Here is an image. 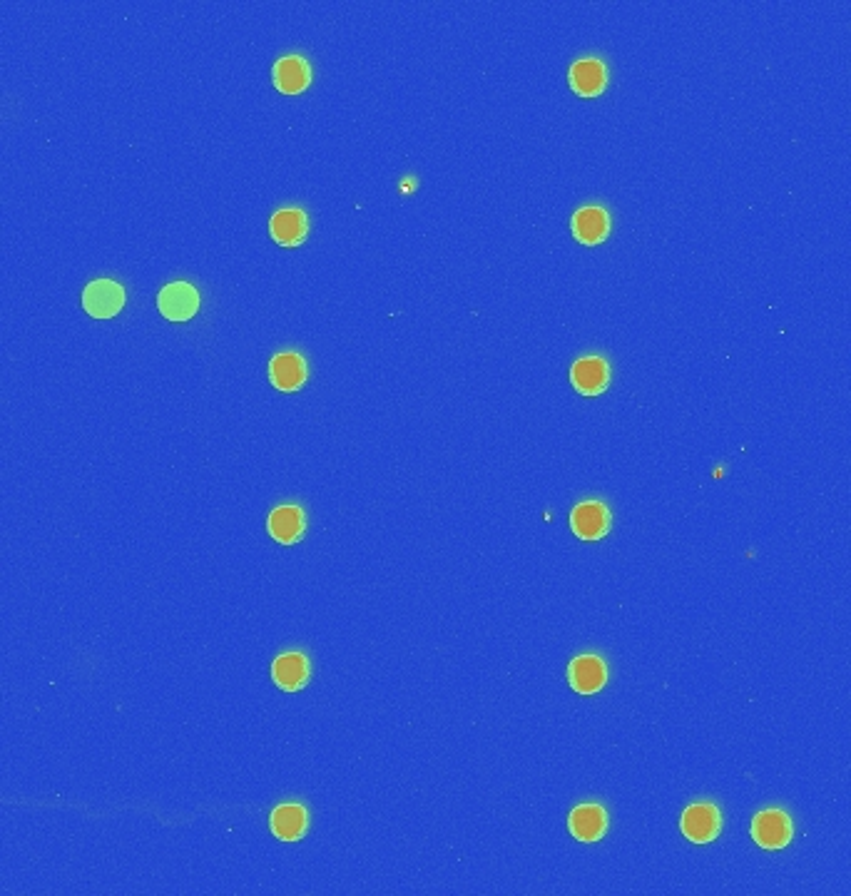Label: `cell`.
<instances>
[{
	"label": "cell",
	"instance_id": "obj_5",
	"mask_svg": "<svg viewBox=\"0 0 851 896\" xmlns=\"http://www.w3.org/2000/svg\"><path fill=\"white\" fill-rule=\"evenodd\" d=\"M610 521H613L610 511L598 501L580 503L570 513V526H573L575 536L583 538V541H600V538L608 536Z\"/></svg>",
	"mask_w": 851,
	"mask_h": 896
},
{
	"label": "cell",
	"instance_id": "obj_16",
	"mask_svg": "<svg viewBox=\"0 0 851 896\" xmlns=\"http://www.w3.org/2000/svg\"><path fill=\"white\" fill-rule=\"evenodd\" d=\"M272 677L282 690L297 692L309 682V660L302 653H284L274 660Z\"/></svg>",
	"mask_w": 851,
	"mask_h": 896
},
{
	"label": "cell",
	"instance_id": "obj_13",
	"mask_svg": "<svg viewBox=\"0 0 851 896\" xmlns=\"http://www.w3.org/2000/svg\"><path fill=\"white\" fill-rule=\"evenodd\" d=\"M309 83H312V70H309L307 60L299 55H287L274 65V85L284 95L302 93L309 88Z\"/></svg>",
	"mask_w": 851,
	"mask_h": 896
},
{
	"label": "cell",
	"instance_id": "obj_4",
	"mask_svg": "<svg viewBox=\"0 0 851 896\" xmlns=\"http://www.w3.org/2000/svg\"><path fill=\"white\" fill-rule=\"evenodd\" d=\"M157 307H160V312L165 314L170 322H187V319L195 317L197 309H200V294H197V289L187 282L167 284V287L160 292V297H157Z\"/></svg>",
	"mask_w": 851,
	"mask_h": 896
},
{
	"label": "cell",
	"instance_id": "obj_2",
	"mask_svg": "<svg viewBox=\"0 0 851 896\" xmlns=\"http://www.w3.org/2000/svg\"><path fill=\"white\" fill-rule=\"evenodd\" d=\"M794 837L792 817L784 809H764L752 819V839L764 849H784Z\"/></svg>",
	"mask_w": 851,
	"mask_h": 896
},
{
	"label": "cell",
	"instance_id": "obj_15",
	"mask_svg": "<svg viewBox=\"0 0 851 896\" xmlns=\"http://www.w3.org/2000/svg\"><path fill=\"white\" fill-rule=\"evenodd\" d=\"M573 234L578 242L588 244V247L605 242V237L610 234L608 212L600 210V207H583V210H578L573 217Z\"/></svg>",
	"mask_w": 851,
	"mask_h": 896
},
{
	"label": "cell",
	"instance_id": "obj_7",
	"mask_svg": "<svg viewBox=\"0 0 851 896\" xmlns=\"http://www.w3.org/2000/svg\"><path fill=\"white\" fill-rule=\"evenodd\" d=\"M568 827L578 842H600L608 832V812L600 804H580L570 812Z\"/></svg>",
	"mask_w": 851,
	"mask_h": 896
},
{
	"label": "cell",
	"instance_id": "obj_12",
	"mask_svg": "<svg viewBox=\"0 0 851 896\" xmlns=\"http://www.w3.org/2000/svg\"><path fill=\"white\" fill-rule=\"evenodd\" d=\"M309 232V220L302 210H279L274 212L272 222H269V234L277 244L282 247H297L304 242Z\"/></svg>",
	"mask_w": 851,
	"mask_h": 896
},
{
	"label": "cell",
	"instance_id": "obj_3",
	"mask_svg": "<svg viewBox=\"0 0 851 896\" xmlns=\"http://www.w3.org/2000/svg\"><path fill=\"white\" fill-rule=\"evenodd\" d=\"M122 304H125V289L112 279H95L83 292L85 312L95 319L115 317Z\"/></svg>",
	"mask_w": 851,
	"mask_h": 896
},
{
	"label": "cell",
	"instance_id": "obj_11",
	"mask_svg": "<svg viewBox=\"0 0 851 896\" xmlns=\"http://www.w3.org/2000/svg\"><path fill=\"white\" fill-rule=\"evenodd\" d=\"M304 526H307V521H304V511L299 506H277L269 513V536L282 546L297 543L302 538Z\"/></svg>",
	"mask_w": 851,
	"mask_h": 896
},
{
	"label": "cell",
	"instance_id": "obj_1",
	"mask_svg": "<svg viewBox=\"0 0 851 896\" xmlns=\"http://www.w3.org/2000/svg\"><path fill=\"white\" fill-rule=\"evenodd\" d=\"M680 827L692 844H710L720 837L722 814L712 802H697L685 809Z\"/></svg>",
	"mask_w": 851,
	"mask_h": 896
},
{
	"label": "cell",
	"instance_id": "obj_10",
	"mask_svg": "<svg viewBox=\"0 0 851 896\" xmlns=\"http://www.w3.org/2000/svg\"><path fill=\"white\" fill-rule=\"evenodd\" d=\"M269 827H272L274 837L282 839V842H299L309 827L307 807H302V804H279L269 817Z\"/></svg>",
	"mask_w": 851,
	"mask_h": 896
},
{
	"label": "cell",
	"instance_id": "obj_8",
	"mask_svg": "<svg viewBox=\"0 0 851 896\" xmlns=\"http://www.w3.org/2000/svg\"><path fill=\"white\" fill-rule=\"evenodd\" d=\"M570 381L585 396L603 394L610 384L608 361L600 359V356H585V359L575 361L573 369H570Z\"/></svg>",
	"mask_w": 851,
	"mask_h": 896
},
{
	"label": "cell",
	"instance_id": "obj_14",
	"mask_svg": "<svg viewBox=\"0 0 851 896\" xmlns=\"http://www.w3.org/2000/svg\"><path fill=\"white\" fill-rule=\"evenodd\" d=\"M605 83H608V70L600 60L585 58L570 68V85L583 98H595V95L603 93Z\"/></svg>",
	"mask_w": 851,
	"mask_h": 896
},
{
	"label": "cell",
	"instance_id": "obj_9",
	"mask_svg": "<svg viewBox=\"0 0 851 896\" xmlns=\"http://www.w3.org/2000/svg\"><path fill=\"white\" fill-rule=\"evenodd\" d=\"M307 361L297 351H282L269 364V379L279 391H297L307 381Z\"/></svg>",
	"mask_w": 851,
	"mask_h": 896
},
{
	"label": "cell",
	"instance_id": "obj_6",
	"mask_svg": "<svg viewBox=\"0 0 851 896\" xmlns=\"http://www.w3.org/2000/svg\"><path fill=\"white\" fill-rule=\"evenodd\" d=\"M570 687L580 695H595L608 682V665L598 655H580L568 668Z\"/></svg>",
	"mask_w": 851,
	"mask_h": 896
}]
</instances>
